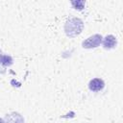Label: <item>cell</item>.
<instances>
[{
  "label": "cell",
  "mask_w": 123,
  "mask_h": 123,
  "mask_svg": "<svg viewBox=\"0 0 123 123\" xmlns=\"http://www.w3.org/2000/svg\"><path fill=\"white\" fill-rule=\"evenodd\" d=\"M84 29V22L79 17H70L64 23V33L68 37L79 36Z\"/></svg>",
  "instance_id": "6da1fadb"
},
{
  "label": "cell",
  "mask_w": 123,
  "mask_h": 123,
  "mask_svg": "<svg viewBox=\"0 0 123 123\" xmlns=\"http://www.w3.org/2000/svg\"><path fill=\"white\" fill-rule=\"evenodd\" d=\"M102 39H103V37L101 35L94 34V35L88 37L87 38H86L82 42V47L83 48H86V49L96 48V47H98L102 43Z\"/></svg>",
  "instance_id": "7a4b0ae2"
},
{
  "label": "cell",
  "mask_w": 123,
  "mask_h": 123,
  "mask_svg": "<svg viewBox=\"0 0 123 123\" xmlns=\"http://www.w3.org/2000/svg\"><path fill=\"white\" fill-rule=\"evenodd\" d=\"M105 87V82L100 78H93L88 83V88L92 92H98Z\"/></svg>",
  "instance_id": "3957f363"
},
{
  "label": "cell",
  "mask_w": 123,
  "mask_h": 123,
  "mask_svg": "<svg viewBox=\"0 0 123 123\" xmlns=\"http://www.w3.org/2000/svg\"><path fill=\"white\" fill-rule=\"evenodd\" d=\"M3 119H4V123H24L23 116L15 111L6 114Z\"/></svg>",
  "instance_id": "277c9868"
},
{
  "label": "cell",
  "mask_w": 123,
  "mask_h": 123,
  "mask_svg": "<svg viewBox=\"0 0 123 123\" xmlns=\"http://www.w3.org/2000/svg\"><path fill=\"white\" fill-rule=\"evenodd\" d=\"M102 44L105 49H112L117 45V39L113 35H108L102 39Z\"/></svg>",
  "instance_id": "5b68a950"
},
{
  "label": "cell",
  "mask_w": 123,
  "mask_h": 123,
  "mask_svg": "<svg viewBox=\"0 0 123 123\" xmlns=\"http://www.w3.org/2000/svg\"><path fill=\"white\" fill-rule=\"evenodd\" d=\"M13 62V60L12 58L10 56V55H5V54H2L1 56V64L4 66V67H7V66H11Z\"/></svg>",
  "instance_id": "8992f818"
},
{
  "label": "cell",
  "mask_w": 123,
  "mask_h": 123,
  "mask_svg": "<svg viewBox=\"0 0 123 123\" xmlns=\"http://www.w3.org/2000/svg\"><path fill=\"white\" fill-rule=\"evenodd\" d=\"M73 9L75 10H78V11H81L85 8V5H86V2L83 1V0H77V1H71L70 2Z\"/></svg>",
  "instance_id": "52a82bcc"
},
{
  "label": "cell",
  "mask_w": 123,
  "mask_h": 123,
  "mask_svg": "<svg viewBox=\"0 0 123 123\" xmlns=\"http://www.w3.org/2000/svg\"><path fill=\"white\" fill-rule=\"evenodd\" d=\"M2 51L0 50V74H3V73H5V71H6V69H5V67L1 64V56H2Z\"/></svg>",
  "instance_id": "ba28073f"
},
{
  "label": "cell",
  "mask_w": 123,
  "mask_h": 123,
  "mask_svg": "<svg viewBox=\"0 0 123 123\" xmlns=\"http://www.w3.org/2000/svg\"><path fill=\"white\" fill-rule=\"evenodd\" d=\"M0 123H4V119L3 118H0Z\"/></svg>",
  "instance_id": "9c48e42d"
}]
</instances>
